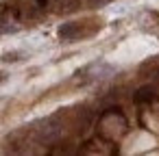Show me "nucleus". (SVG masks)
<instances>
[{"instance_id":"obj_1","label":"nucleus","mask_w":159,"mask_h":156,"mask_svg":"<svg viewBox=\"0 0 159 156\" xmlns=\"http://www.w3.org/2000/svg\"><path fill=\"white\" fill-rule=\"evenodd\" d=\"M59 37H61V39H72V37H76V24H74V22L63 24V26L59 28Z\"/></svg>"}]
</instances>
